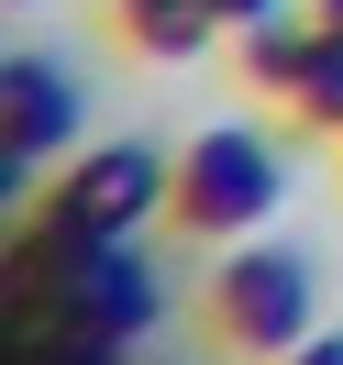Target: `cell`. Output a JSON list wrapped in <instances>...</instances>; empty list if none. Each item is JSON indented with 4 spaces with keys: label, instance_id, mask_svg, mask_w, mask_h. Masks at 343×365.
Listing matches in <instances>:
<instances>
[{
    "label": "cell",
    "instance_id": "obj_1",
    "mask_svg": "<svg viewBox=\"0 0 343 365\" xmlns=\"http://www.w3.org/2000/svg\"><path fill=\"white\" fill-rule=\"evenodd\" d=\"M178 200V178H166L155 144H89V155L67 166V178L45 188V210H34V244H23V277L45 288L56 266H78V255L100 244H133L155 210Z\"/></svg>",
    "mask_w": 343,
    "mask_h": 365
},
{
    "label": "cell",
    "instance_id": "obj_2",
    "mask_svg": "<svg viewBox=\"0 0 343 365\" xmlns=\"http://www.w3.org/2000/svg\"><path fill=\"white\" fill-rule=\"evenodd\" d=\"M277 200H288V155L255 122H222V133H200L178 155V222L188 232H255Z\"/></svg>",
    "mask_w": 343,
    "mask_h": 365
},
{
    "label": "cell",
    "instance_id": "obj_3",
    "mask_svg": "<svg viewBox=\"0 0 343 365\" xmlns=\"http://www.w3.org/2000/svg\"><path fill=\"white\" fill-rule=\"evenodd\" d=\"M210 332L232 343V354H299L310 343V266H299L288 244H244L222 277H210Z\"/></svg>",
    "mask_w": 343,
    "mask_h": 365
},
{
    "label": "cell",
    "instance_id": "obj_4",
    "mask_svg": "<svg viewBox=\"0 0 343 365\" xmlns=\"http://www.w3.org/2000/svg\"><path fill=\"white\" fill-rule=\"evenodd\" d=\"M45 299H56V321H67V343H111L122 354V343L155 321V266H144L133 244H100V255H78V266H56Z\"/></svg>",
    "mask_w": 343,
    "mask_h": 365
},
{
    "label": "cell",
    "instance_id": "obj_5",
    "mask_svg": "<svg viewBox=\"0 0 343 365\" xmlns=\"http://www.w3.org/2000/svg\"><path fill=\"white\" fill-rule=\"evenodd\" d=\"M78 144V78L56 56H0V166H45Z\"/></svg>",
    "mask_w": 343,
    "mask_h": 365
},
{
    "label": "cell",
    "instance_id": "obj_6",
    "mask_svg": "<svg viewBox=\"0 0 343 365\" xmlns=\"http://www.w3.org/2000/svg\"><path fill=\"white\" fill-rule=\"evenodd\" d=\"M111 23H122V45H133V56L188 67V56H210L222 11H210V0H111Z\"/></svg>",
    "mask_w": 343,
    "mask_h": 365
},
{
    "label": "cell",
    "instance_id": "obj_7",
    "mask_svg": "<svg viewBox=\"0 0 343 365\" xmlns=\"http://www.w3.org/2000/svg\"><path fill=\"white\" fill-rule=\"evenodd\" d=\"M310 34H321V23H266V34H244V78H255L266 100H288L299 67H310Z\"/></svg>",
    "mask_w": 343,
    "mask_h": 365
},
{
    "label": "cell",
    "instance_id": "obj_8",
    "mask_svg": "<svg viewBox=\"0 0 343 365\" xmlns=\"http://www.w3.org/2000/svg\"><path fill=\"white\" fill-rule=\"evenodd\" d=\"M288 111H299V122H321V133H343V34H332V23L310 34V67H299Z\"/></svg>",
    "mask_w": 343,
    "mask_h": 365
},
{
    "label": "cell",
    "instance_id": "obj_9",
    "mask_svg": "<svg viewBox=\"0 0 343 365\" xmlns=\"http://www.w3.org/2000/svg\"><path fill=\"white\" fill-rule=\"evenodd\" d=\"M222 11V34H266V23H288V0H210Z\"/></svg>",
    "mask_w": 343,
    "mask_h": 365
},
{
    "label": "cell",
    "instance_id": "obj_10",
    "mask_svg": "<svg viewBox=\"0 0 343 365\" xmlns=\"http://www.w3.org/2000/svg\"><path fill=\"white\" fill-rule=\"evenodd\" d=\"M277 365H343V332H310L299 354H277Z\"/></svg>",
    "mask_w": 343,
    "mask_h": 365
},
{
    "label": "cell",
    "instance_id": "obj_11",
    "mask_svg": "<svg viewBox=\"0 0 343 365\" xmlns=\"http://www.w3.org/2000/svg\"><path fill=\"white\" fill-rule=\"evenodd\" d=\"M321 23H332V34H343V0H321Z\"/></svg>",
    "mask_w": 343,
    "mask_h": 365
}]
</instances>
